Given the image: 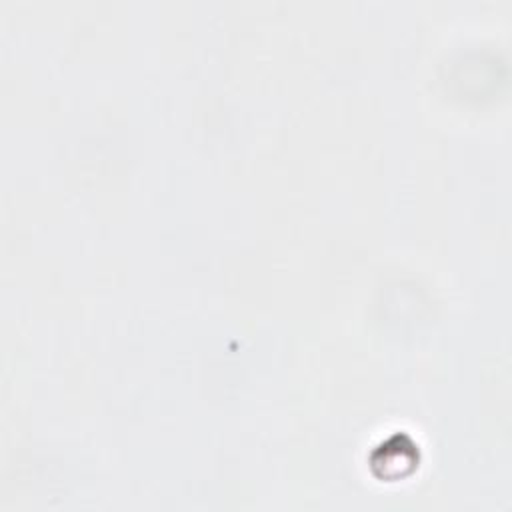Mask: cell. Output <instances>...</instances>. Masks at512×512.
<instances>
[{
    "label": "cell",
    "instance_id": "obj_1",
    "mask_svg": "<svg viewBox=\"0 0 512 512\" xmlns=\"http://www.w3.org/2000/svg\"><path fill=\"white\" fill-rule=\"evenodd\" d=\"M370 466L372 470L376 466L382 468L380 472H376L378 478L396 480L412 472L414 466H418V450L408 438L392 436L388 442H382L374 448L370 456Z\"/></svg>",
    "mask_w": 512,
    "mask_h": 512
}]
</instances>
